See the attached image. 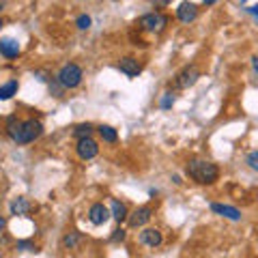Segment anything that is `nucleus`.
<instances>
[{"label": "nucleus", "mask_w": 258, "mask_h": 258, "mask_svg": "<svg viewBox=\"0 0 258 258\" xmlns=\"http://www.w3.org/2000/svg\"><path fill=\"white\" fill-rule=\"evenodd\" d=\"M18 88H20L18 80H9V82H7L5 86H0V99H3V101L11 99L13 95H18Z\"/></svg>", "instance_id": "16"}, {"label": "nucleus", "mask_w": 258, "mask_h": 258, "mask_svg": "<svg viewBox=\"0 0 258 258\" xmlns=\"http://www.w3.org/2000/svg\"><path fill=\"white\" fill-rule=\"evenodd\" d=\"M200 78V71L196 64H189V67H185L183 71L176 74V86L179 88H189L191 84H196V80Z\"/></svg>", "instance_id": "5"}, {"label": "nucleus", "mask_w": 258, "mask_h": 258, "mask_svg": "<svg viewBox=\"0 0 258 258\" xmlns=\"http://www.w3.org/2000/svg\"><path fill=\"white\" fill-rule=\"evenodd\" d=\"M112 217L110 213V209L103 205V203H95L91 209H88V220H91V224L95 226H101V224H106L108 220Z\"/></svg>", "instance_id": "6"}, {"label": "nucleus", "mask_w": 258, "mask_h": 258, "mask_svg": "<svg viewBox=\"0 0 258 258\" xmlns=\"http://www.w3.org/2000/svg\"><path fill=\"white\" fill-rule=\"evenodd\" d=\"M91 134H93V125H91V123H80V125L74 129V136H76L78 140L91 138Z\"/></svg>", "instance_id": "19"}, {"label": "nucleus", "mask_w": 258, "mask_h": 258, "mask_svg": "<svg viewBox=\"0 0 258 258\" xmlns=\"http://www.w3.org/2000/svg\"><path fill=\"white\" fill-rule=\"evenodd\" d=\"M110 213H112V217L120 224V222H125L127 217H129V213H127V207L123 205V203H118V200H112V209H110Z\"/></svg>", "instance_id": "15"}, {"label": "nucleus", "mask_w": 258, "mask_h": 258, "mask_svg": "<svg viewBox=\"0 0 258 258\" xmlns=\"http://www.w3.org/2000/svg\"><path fill=\"white\" fill-rule=\"evenodd\" d=\"M3 228H5V217L0 215V232H3Z\"/></svg>", "instance_id": "27"}, {"label": "nucleus", "mask_w": 258, "mask_h": 258, "mask_svg": "<svg viewBox=\"0 0 258 258\" xmlns=\"http://www.w3.org/2000/svg\"><path fill=\"white\" fill-rule=\"evenodd\" d=\"M254 69L258 71V58H254Z\"/></svg>", "instance_id": "28"}, {"label": "nucleus", "mask_w": 258, "mask_h": 258, "mask_svg": "<svg viewBox=\"0 0 258 258\" xmlns=\"http://www.w3.org/2000/svg\"><path fill=\"white\" fill-rule=\"evenodd\" d=\"M196 15H198V7L194 3H181L179 9H176V18H179L183 24L194 22L196 20Z\"/></svg>", "instance_id": "10"}, {"label": "nucleus", "mask_w": 258, "mask_h": 258, "mask_svg": "<svg viewBox=\"0 0 258 258\" xmlns=\"http://www.w3.org/2000/svg\"><path fill=\"white\" fill-rule=\"evenodd\" d=\"M78 155L80 159H93L97 157V153H99V147H97V142L93 138H82V140H78Z\"/></svg>", "instance_id": "7"}, {"label": "nucleus", "mask_w": 258, "mask_h": 258, "mask_svg": "<svg viewBox=\"0 0 258 258\" xmlns=\"http://www.w3.org/2000/svg\"><path fill=\"white\" fill-rule=\"evenodd\" d=\"M0 28H3V20H0Z\"/></svg>", "instance_id": "30"}, {"label": "nucleus", "mask_w": 258, "mask_h": 258, "mask_svg": "<svg viewBox=\"0 0 258 258\" xmlns=\"http://www.w3.org/2000/svg\"><path fill=\"white\" fill-rule=\"evenodd\" d=\"M153 217V209L151 207H140V209H136V211L127 217L129 220V226L132 228H138V226H144L149 220Z\"/></svg>", "instance_id": "8"}, {"label": "nucleus", "mask_w": 258, "mask_h": 258, "mask_svg": "<svg viewBox=\"0 0 258 258\" xmlns=\"http://www.w3.org/2000/svg\"><path fill=\"white\" fill-rule=\"evenodd\" d=\"M249 13L256 15V18H258V7H249Z\"/></svg>", "instance_id": "26"}, {"label": "nucleus", "mask_w": 258, "mask_h": 258, "mask_svg": "<svg viewBox=\"0 0 258 258\" xmlns=\"http://www.w3.org/2000/svg\"><path fill=\"white\" fill-rule=\"evenodd\" d=\"M211 211L217 213V215L228 217V220H232V222H239V220H241V211H239V209H235V207H230V205L213 203V205H211Z\"/></svg>", "instance_id": "12"}, {"label": "nucleus", "mask_w": 258, "mask_h": 258, "mask_svg": "<svg viewBox=\"0 0 258 258\" xmlns=\"http://www.w3.org/2000/svg\"><path fill=\"white\" fill-rule=\"evenodd\" d=\"M247 164H249V168H254V170H258V151L249 153V155H247Z\"/></svg>", "instance_id": "23"}, {"label": "nucleus", "mask_w": 258, "mask_h": 258, "mask_svg": "<svg viewBox=\"0 0 258 258\" xmlns=\"http://www.w3.org/2000/svg\"><path fill=\"white\" fill-rule=\"evenodd\" d=\"M43 134V125L41 120H35V118H28V120H22V129H20V136H18V144H30L35 142L39 136Z\"/></svg>", "instance_id": "3"}, {"label": "nucleus", "mask_w": 258, "mask_h": 258, "mask_svg": "<svg viewBox=\"0 0 258 258\" xmlns=\"http://www.w3.org/2000/svg\"><path fill=\"white\" fill-rule=\"evenodd\" d=\"M20 129H22V120L18 116H9V118H7V136H9L13 142L18 140Z\"/></svg>", "instance_id": "14"}, {"label": "nucleus", "mask_w": 258, "mask_h": 258, "mask_svg": "<svg viewBox=\"0 0 258 258\" xmlns=\"http://www.w3.org/2000/svg\"><path fill=\"white\" fill-rule=\"evenodd\" d=\"M172 103H174V97H172V93H166V95H164V99H161V108L168 110V108L172 106Z\"/></svg>", "instance_id": "24"}, {"label": "nucleus", "mask_w": 258, "mask_h": 258, "mask_svg": "<svg viewBox=\"0 0 258 258\" xmlns=\"http://www.w3.org/2000/svg\"><path fill=\"white\" fill-rule=\"evenodd\" d=\"M80 241H82V235H80V232H69V235H64L62 245L67 249H74V247H78Z\"/></svg>", "instance_id": "20"}, {"label": "nucleus", "mask_w": 258, "mask_h": 258, "mask_svg": "<svg viewBox=\"0 0 258 258\" xmlns=\"http://www.w3.org/2000/svg\"><path fill=\"white\" fill-rule=\"evenodd\" d=\"M97 129H99V136H101L103 142H110V144H112V142L118 140V134H116L114 127H110V125H99Z\"/></svg>", "instance_id": "18"}, {"label": "nucleus", "mask_w": 258, "mask_h": 258, "mask_svg": "<svg viewBox=\"0 0 258 258\" xmlns=\"http://www.w3.org/2000/svg\"><path fill=\"white\" fill-rule=\"evenodd\" d=\"M30 211V203L26 198H15L11 203V213L13 215H26Z\"/></svg>", "instance_id": "17"}, {"label": "nucleus", "mask_w": 258, "mask_h": 258, "mask_svg": "<svg viewBox=\"0 0 258 258\" xmlns=\"http://www.w3.org/2000/svg\"><path fill=\"white\" fill-rule=\"evenodd\" d=\"M0 54L7 56V58H15L20 54V43L15 39H0Z\"/></svg>", "instance_id": "13"}, {"label": "nucleus", "mask_w": 258, "mask_h": 258, "mask_svg": "<svg viewBox=\"0 0 258 258\" xmlns=\"http://www.w3.org/2000/svg\"><path fill=\"white\" fill-rule=\"evenodd\" d=\"M185 170H187V174L200 185H211L217 181V176H220L217 166L213 161H207V159H191Z\"/></svg>", "instance_id": "1"}, {"label": "nucleus", "mask_w": 258, "mask_h": 258, "mask_svg": "<svg viewBox=\"0 0 258 258\" xmlns=\"http://www.w3.org/2000/svg\"><path fill=\"white\" fill-rule=\"evenodd\" d=\"M118 69L129 78H136L142 71V64L138 62V58H134V56H125V58H120Z\"/></svg>", "instance_id": "9"}, {"label": "nucleus", "mask_w": 258, "mask_h": 258, "mask_svg": "<svg viewBox=\"0 0 258 258\" xmlns=\"http://www.w3.org/2000/svg\"><path fill=\"white\" fill-rule=\"evenodd\" d=\"M3 7H5V3H0V9H3Z\"/></svg>", "instance_id": "29"}, {"label": "nucleus", "mask_w": 258, "mask_h": 258, "mask_svg": "<svg viewBox=\"0 0 258 258\" xmlns=\"http://www.w3.org/2000/svg\"><path fill=\"white\" fill-rule=\"evenodd\" d=\"M76 24L80 30H86V28H91V18H88V15H80Z\"/></svg>", "instance_id": "22"}, {"label": "nucleus", "mask_w": 258, "mask_h": 258, "mask_svg": "<svg viewBox=\"0 0 258 258\" xmlns=\"http://www.w3.org/2000/svg\"><path fill=\"white\" fill-rule=\"evenodd\" d=\"M56 80H58V84L62 88H76L80 82H82V69H80L76 62H69L58 71Z\"/></svg>", "instance_id": "2"}, {"label": "nucleus", "mask_w": 258, "mask_h": 258, "mask_svg": "<svg viewBox=\"0 0 258 258\" xmlns=\"http://www.w3.org/2000/svg\"><path fill=\"white\" fill-rule=\"evenodd\" d=\"M125 239V230L123 228H116L114 232H112V237H110V241H114V243H116V241H123Z\"/></svg>", "instance_id": "25"}, {"label": "nucleus", "mask_w": 258, "mask_h": 258, "mask_svg": "<svg viewBox=\"0 0 258 258\" xmlns=\"http://www.w3.org/2000/svg\"><path fill=\"white\" fill-rule=\"evenodd\" d=\"M161 241H164V237H161V232L157 228H144L140 232V243L149 245V247H157L161 245Z\"/></svg>", "instance_id": "11"}, {"label": "nucleus", "mask_w": 258, "mask_h": 258, "mask_svg": "<svg viewBox=\"0 0 258 258\" xmlns=\"http://www.w3.org/2000/svg\"><path fill=\"white\" fill-rule=\"evenodd\" d=\"M15 249H20V252H37V247L32 241H18V243H15Z\"/></svg>", "instance_id": "21"}, {"label": "nucleus", "mask_w": 258, "mask_h": 258, "mask_svg": "<svg viewBox=\"0 0 258 258\" xmlns=\"http://www.w3.org/2000/svg\"><path fill=\"white\" fill-rule=\"evenodd\" d=\"M138 24H140L142 30L157 32V30H161L168 24V18H166L164 13H147V15H142Z\"/></svg>", "instance_id": "4"}]
</instances>
